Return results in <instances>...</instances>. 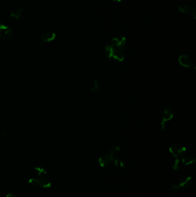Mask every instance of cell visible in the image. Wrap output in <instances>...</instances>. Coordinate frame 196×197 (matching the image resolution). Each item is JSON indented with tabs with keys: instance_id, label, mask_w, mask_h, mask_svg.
Instances as JSON below:
<instances>
[{
	"instance_id": "52a82bcc",
	"label": "cell",
	"mask_w": 196,
	"mask_h": 197,
	"mask_svg": "<svg viewBox=\"0 0 196 197\" xmlns=\"http://www.w3.org/2000/svg\"><path fill=\"white\" fill-rule=\"evenodd\" d=\"M126 43V38L122 36L121 38H114L111 41V46L116 48L124 49Z\"/></svg>"
},
{
	"instance_id": "7402d4cb",
	"label": "cell",
	"mask_w": 196,
	"mask_h": 197,
	"mask_svg": "<svg viewBox=\"0 0 196 197\" xmlns=\"http://www.w3.org/2000/svg\"><path fill=\"white\" fill-rule=\"evenodd\" d=\"M114 1H117L118 2H120L122 0H114Z\"/></svg>"
},
{
	"instance_id": "9c48e42d",
	"label": "cell",
	"mask_w": 196,
	"mask_h": 197,
	"mask_svg": "<svg viewBox=\"0 0 196 197\" xmlns=\"http://www.w3.org/2000/svg\"><path fill=\"white\" fill-rule=\"evenodd\" d=\"M179 64L184 68H190L192 66V60L187 55H181L178 58Z\"/></svg>"
},
{
	"instance_id": "2e32d148",
	"label": "cell",
	"mask_w": 196,
	"mask_h": 197,
	"mask_svg": "<svg viewBox=\"0 0 196 197\" xmlns=\"http://www.w3.org/2000/svg\"><path fill=\"white\" fill-rule=\"evenodd\" d=\"M120 151V148L118 146H114V147H112V149H110L109 150V153L110 154H112L114 157H115L116 156H117L118 153H119V152Z\"/></svg>"
},
{
	"instance_id": "5b68a950",
	"label": "cell",
	"mask_w": 196,
	"mask_h": 197,
	"mask_svg": "<svg viewBox=\"0 0 196 197\" xmlns=\"http://www.w3.org/2000/svg\"><path fill=\"white\" fill-rule=\"evenodd\" d=\"M114 157L110 153L105 154L101 156L98 159V163L101 167L107 168L110 166L114 163Z\"/></svg>"
},
{
	"instance_id": "603a6c76",
	"label": "cell",
	"mask_w": 196,
	"mask_h": 197,
	"mask_svg": "<svg viewBox=\"0 0 196 197\" xmlns=\"http://www.w3.org/2000/svg\"><path fill=\"white\" fill-rule=\"evenodd\" d=\"M1 22H0V26H1Z\"/></svg>"
},
{
	"instance_id": "8992f818",
	"label": "cell",
	"mask_w": 196,
	"mask_h": 197,
	"mask_svg": "<svg viewBox=\"0 0 196 197\" xmlns=\"http://www.w3.org/2000/svg\"><path fill=\"white\" fill-rule=\"evenodd\" d=\"M12 37V31L6 26L1 24L0 26V38L4 40L10 39Z\"/></svg>"
},
{
	"instance_id": "277c9868",
	"label": "cell",
	"mask_w": 196,
	"mask_h": 197,
	"mask_svg": "<svg viewBox=\"0 0 196 197\" xmlns=\"http://www.w3.org/2000/svg\"><path fill=\"white\" fill-rule=\"evenodd\" d=\"M30 184L33 186H39L43 188H50L51 187L52 184L48 178L45 177H42L39 179L31 178L28 180Z\"/></svg>"
},
{
	"instance_id": "7a4b0ae2",
	"label": "cell",
	"mask_w": 196,
	"mask_h": 197,
	"mask_svg": "<svg viewBox=\"0 0 196 197\" xmlns=\"http://www.w3.org/2000/svg\"><path fill=\"white\" fill-rule=\"evenodd\" d=\"M161 117V121L159 124L160 130L161 131H163L165 130L166 125L167 122L171 121L174 117L173 110L169 106L165 107L162 111Z\"/></svg>"
},
{
	"instance_id": "ac0fdd59",
	"label": "cell",
	"mask_w": 196,
	"mask_h": 197,
	"mask_svg": "<svg viewBox=\"0 0 196 197\" xmlns=\"http://www.w3.org/2000/svg\"><path fill=\"white\" fill-rule=\"evenodd\" d=\"M178 10L181 13H187L189 12L190 9L187 6H179Z\"/></svg>"
},
{
	"instance_id": "e0dca14e",
	"label": "cell",
	"mask_w": 196,
	"mask_h": 197,
	"mask_svg": "<svg viewBox=\"0 0 196 197\" xmlns=\"http://www.w3.org/2000/svg\"><path fill=\"white\" fill-rule=\"evenodd\" d=\"M100 90V85L98 83V81H94L93 84L92 85V88H91V91L92 92H98Z\"/></svg>"
},
{
	"instance_id": "7c38bea8",
	"label": "cell",
	"mask_w": 196,
	"mask_h": 197,
	"mask_svg": "<svg viewBox=\"0 0 196 197\" xmlns=\"http://www.w3.org/2000/svg\"><path fill=\"white\" fill-rule=\"evenodd\" d=\"M114 165L116 166H118V167L124 168V167L126 166V162L122 158H118L114 159Z\"/></svg>"
},
{
	"instance_id": "6da1fadb",
	"label": "cell",
	"mask_w": 196,
	"mask_h": 197,
	"mask_svg": "<svg viewBox=\"0 0 196 197\" xmlns=\"http://www.w3.org/2000/svg\"><path fill=\"white\" fill-rule=\"evenodd\" d=\"M104 54L106 57L113 58L119 62L123 61L125 58V55L122 49L114 47L111 45L105 47Z\"/></svg>"
},
{
	"instance_id": "d6986e66",
	"label": "cell",
	"mask_w": 196,
	"mask_h": 197,
	"mask_svg": "<svg viewBox=\"0 0 196 197\" xmlns=\"http://www.w3.org/2000/svg\"><path fill=\"white\" fill-rule=\"evenodd\" d=\"M180 187L179 186V185L177 184H174V185H172L170 187V191L171 192H173V193H176L177 191H178L179 190H180Z\"/></svg>"
},
{
	"instance_id": "30bf717a",
	"label": "cell",
	"mask_w": 196,
	"mask_h": 197,
	"mask_svg": "<svg viewBox=\"0 0 196 197\" xmlns=\"http://www.w3.org/2000/svg\"><path fill=\"white\" fill-rule=\"evenodd\" d=\"M56 38V34L52 31H48L44 32L42 35V42L43 43L51 42Z\"/></svg>"
},
{
	"instance_id": "3957f363",
	"label": "cell",
	"mask_w": 196,
	"mask_h": 197,
	"mask_svg": "<svg viewBox=\"0 0 196 197\" xmlns=\"http://www.w3.org/2000/svg\"><path fill=\"white\" fill-rule=\"evenodd\" d=\"M169 150L174 158H178L182 156L185 153L186 148L182 144H174L170 146Z\"/></svg>"
},
{
	"instance_id": "8fae6325",
	"label": "cell",
	"mask_w": 196,
	"mask_h": 197,
	"mask_svg": "<svg viewBox=\"0 0 196 197\" xmlns=\"http://www.w3.org/2000/svg\"><path fill=\"white\" fill-rule=\"evenodd\" d=\"M195 162H196L195 158L192 156H185L182 159V162L185 166L193 164Z\"/></svg>"
},
{
	"instance_id": "5bb4252c",
	"label": "cell",
	"mask_w": 196,
	"mask_h": 197,
	"mask_svg": "<svg viewBox=\"0 0 196 197\" xmlns=\"http://www.w3.org/2000/svg\"><path fill=\"white\" fill-rule=\"evenodd\" d=\"M181 162L180 160L178 158H177L176 159H175L174 162H173L172 168L174 170H175V171L179 170L180 169V168H181Z\"/></svg>"
},
{
	"instance_id": "4fadbf2b",
	"label": "cell",
	"mask_w": 196,
	"mask_h": 197,
	"mask_svg": "<svg viewBox=\"0 0 196 197\" xmlns=\"http://www.w3.org/2000/svg\"><path fill=\"white\" fill-rule=\"evenodd\" d=\"M22 9H13L10 12V15L12 18L18 20L22 16Z\"/></svg>"
},
{
	"instance_id": "44dd1931",
	"label": "cell",
	"mask_w": 196,
	"mask_h": 197,
	"mask_svg": "<svg viewBox=\"0 0 196 197\" xmlns=\"http://www.w3.org/2000/svg\"><path fill=\"white\" fill-rule=\"evenodd\" d=\"M16 197V196H15L13 194L9 193V194H8L6 195V197Z\"/></svg>"
},
{
	"instance_id": "ba28073f",
	"label": "cell",
	"mask_w": 196,
	"mask_h": 197,
	"mask_svg": "<svg viewBox=\"0 0 196 197\" xmlns=\"http://www.w3.org/2000/svg\"><path fill=\"white\" fill-rule=\"evenodd\" d=\"M192 184V178L189 176H183L179 180V186L180 188L187 189L189 188Z\"/></svg>"
},
{
	"instance_id": "9a60e30c",
	"label": "cell",
	"mask_w": 196,
	"mask_h": 197,
	"mask_svg": "<svg viewBox=\"0 0 196 197\" xmlns=\"http://www.w3.org/2000/svg\"><path fill=\"white\" fill-rule=\"evenodd\" d=\"M35 173L38 175H44L47 174V171H46V170L43 168V167H35L34 169Z\"/></svg>"
},
{
	"instance_id": "ffe728a7",
	"label": "cell",
	"mask_w": 196,
	"mask_h": 197,
	"mask_svg": "<svg viewBox=\"0 0 196 197\" xmlns=\"http://www.w3.org/2000/svg\"><path fill=\"white\" fill-rule=\"evenodd\" d=\"M191 13H192V17L193 18L194 20H196V8H193L192 10V12H191Z\"/></svg>"
}]
</instances>
